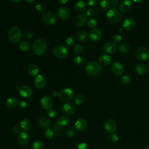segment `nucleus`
Segmentation results:
<instances>
[{
    "label": "nucleus",
    "mask_w": 149,
    "mask_h": 149,
    "mask_svg": "<svg viewBox=\"0 0 149 149\" xmlns=\"http://www.w3.org/2000/svg\"><path fill=\"white\" fill-rule=\"evenodd\" d=\"M86 72L90 76H98L102 72V67L97 62H90L86 66Z\"/></svg>",
    "instance_id": "1"
},
{
    "label": "nucleus",
    "mask_w": 149,
    "mask_h": 149,
    "mask_svg": "<svg viewBox=\"0 0 149 149\" xmlns=\"http://www.w3.org/2000/svg\"><path fill=\"white\" fill-rule=\"evenodd\" d=\"M32 49L36 55H41L45 53L47 49V43L42 38H38L34 41L32 46Z\"/></svg>",
    "instance_id": "2"
},
{
    "label": "nucleus",
    "mask_w": 149,
    "mask_h": 149,
    "mask_svg": "<svg viewBox=\"0 0 149 149\" xmlns=\"http://www.w3.org/2000/svg\"><path fill=\"white\" fill-rule=\"evenodd\" d=\"M122 18V15L117 9H109L106 13V19L111 23L117 24Z\"/></svg>",
    "instance_id": "3"
},
{
    "label": "nucleus",
    "mask_w": 149,
    "mask_h": 149,
    "mask_svg": "<svg viewBox=\"0 0 149 149\" xmlns=\"http://www.w3.org/2000/svg\"><path fill=\"white\" fill-rule=\"evenodd\" d=\"M8 38L10 42L17 43L22 38V31L17 26L12 27L8 32Z\"/></svg>",
    "instance_id": "4"
},
{
    "label": "nucleus",
    "mask_w": 149,
    "mask_h": 149,
    "mask_svg": "<svg viewBox=\"0 0 149 149\" xmlns=\"http://www.w3.org/2000/svg\"><path fill=\"white\" fill-rule=\"evenodd\" d=\"M53 53L55 56L60 59L66 58L69 54L68 49L64 45H58L53 49Z\"/></svg>",
    "instance_id": "5"
},
{
    "label": "nucleus",
    "mask_w": 149,
    "mask_h": 149,
    "mask_svg": "<svg viewBox=\"0 0 149 149\" xmlns=\"http://www.w3.org/2000/svg\"><path fill=\"white\" fill-rule=\"evenodd\" d=\"M136 58L141 61H146L149 59V51L144 46L139 47L136 51Z\"/></svg>",
    "instance_id": "6"
},
{
    "label": "nucleus",
    "mask_w": 149,
    "mask_h": 149,
    "mask_svg": "<svg viewBox=\"0 0 149 149\" xmlns=\"http://www.w3.org/2000/svg\"><path fill=\"white\" fill-rule=\"evenodd\" d=\"M74 96V91L70 88H65L59 92V98L63 101L66 102L72 99Z\"/></svg>",
    "instance_id": "7"
},
{
    "label": "nucleus",
    "mask_w": 149,
    "mask_h": 149,
    "mask_svg": "<svg viewBox=\"0 0 149 149\" xmlns=\"http://www.w3.org/2000/svg\"><path fill=\"white\" fill-rule=\"evenodd\" d=\"M41 20L45 24L52 25L56 22V16L52 12H46L42 14Z\"/></svg>",
    "instance_id": "8"
},
{
    "label": "nucleus",
    "mask_w": 149,
    "mask_h": 149,
    "mask_svg": "<svg viewBox=\"0 0 149 149\" xmlns=\"http://www.w3.org/2000/svg\"><path fill=\"white\" fill-rule=\"evenodd\" d=\"M40 104L42 109L45 110H49L51 109L53 105L52 98L49 95H44L41 98Z\"/></svg>",
    "instance_id": "9"
},
{
    "label": "nucleus",
    "mask_w": 149,
    "mask_h": 149,
    "mask_svg": "<svg viewBox=\"0 0 149 149\" xmlns=\"http://www.w3.org/2000/svg\"><path fill=\"white\" fill-rule=\"evenodd\" d=\"M123 28L127 31L133 30L136 26V22L133 17H127L123 22Z\"/></svg>",
    "instance_id": "10"
},
{
    "label": "nucleus",
    "mask_w": 149,
    "mask_h": 149,
    "mask_svg": "<svg viewBox=\"0 0 149 149\" xmlns=\"http://www.w3.org/2000/svg\"><path fill=\"white\" fill-rule=\"evenodd\" d=\"M62 112L65 115H72L76 111V106L75 105L70 102H65L62 107L61 108Z\"/></svg>",
    "instance_id": "11"
},
{
    "label": "nucleus",
    "mask_w": 149,
    "mask_h": 149,
    "mask_svg": "<svg viewBox=\"0 0 149 149\" xmlns=\"http://www.w3.org/2000/svg\"><path fill=\"white\" fill-rule=\"evenodd\" d=\"M117 125L116 122L112 119H107L104 123V129L109 133H113L116 129Z\"/></svg>",
    "instance_id": "12"
},
{
    "label": "nucleus",
    "mask_w": 149,
    "mask_h": 149,
    "mask_svg": "<svg viewBox=\"0 0 149 149\" xmlns=\"http://www.w3.org/2000/svg\"><path fill=\"white\" fill-rule=\"evenodd\" d=\"M56 14L59 19L62 20H66L70 16V11L66 7L60 6L57 9Z\"/></svg>",
    "instance_id": "13"
},
{
    "label": "nucleus",
    "mask_w": 149,
    "mask_h": 149,
    "mask_svg": "<svg viewBox=\"0 0 149 149\" xmlns=\"http://www.w3.org/2000/svg\"><path fill=\"white\" fill-rule=\"evenodd\" d=\"M102 36V32L100 29L94 28L91 30L89 33V38L92 42H97L99 41Z\"/></svg>",
    "instance_id": "14"
},
{
    "label": "nucleus",
    "mask_w": 149,
    "mask_h": 149,
    "mask_svg": "<svg viewBox=\"0 0 149 149\" xmlns=\"http://www.w3.org/2000/svg\"><path fill=\"white\" fill-rule=\"evenodd\" d=\"M111 69L112 72L117 76H119L123 74L125 72V68L123 65L119 62H114L112 63Z\"/></svg>",
    "instance_id": "15"
},
{
    "label": "nucleus",
    "mask_w": 149,
    "mask_h": 149,
    "mask_svg": "<svg viewBox=\"0 0 149 149\" xmlns=\"http://www.w3.org/2000/svg\"><path fill=\"white\" fill-rule=\"evenodd\" d=\"M34 86L38 89H42L45 87L46 84L45 78L41 74L37 75L34 80Z\"/></svg>",
    "instance_id": "16"
},
{
    "label": "nucleus",
    "mask_w": 149,
    "mask_h": 149,
    "mask_svg": "<svg viewBox=\"0 0 149 149\" xmlns=\"http://www.w3.org/2000/svg\"><path fill=\"white\" fill-rule=\"evenodd\" d=\"M19 95L25 98H30L33 95V90L31 87L28 86H23L20 87Z\"/></svg>",
    "instance_id": "17"
},
{
    "label": "nucleus",
    "mask_w": 149,
    "mask_h": 149,
    "mask_svg": "<svg viewBox=\"0 0 149 149\" xmlns=\"http://www.w3.org/2000/svg\"><path fill=\"white\" fill-rule=\"evenodd\" d=\"M103 51L107 54H113L116 51L117 47L115 43L113 42H106L102 47Z\"/></svg>",
    "instance_id": "18"
},
{
    "label": "nucleus",
    "mask_w": 149,
    "mask_h": 149,
    "mask_svg": "<svg viewBox=\"0 0 149 149\" xmlns=\"http://www.w3.org/2000/svg\"><path fill=\"white\" fill-rule=\"evenodd\" d=\"M29 135L25 132H20L17 136V142L21 146H26L29 142Z\"/></svg>",
    "instance_id": "19"
},
{
    "label": "nucleus",
    "mask_w": 149,
    "mask_h": 149,
    "mask_svg": "<svg viewBox=\"0 0 149 149\" xmlns=\"http://www.w3.org/2000/svg\"><path fill=\"white\" fill-rule=\"evenodd\" d=\"M133 6V3L129 0H124L120 2L119 3V9L123 12H129Z\"/></svg>",
    "instance_id": "20"
},
{
    "label": "nucleus",
    "mask_w": 149,
    "mask_h": 149,
    "mask_svg": "<svg viewBox=\"0 0 149 149\" xmlns=\"http://www.w3.org/2000/svg\"><path fill=\"white\" fill-rule=\"evenodd\" d=\"M87 16L85 14L81 13L77 15L74 20V24L77 27H81L85 24L87 22Z\"/></svg>",
    "instance_id": "21"
},
{
    "label": "nucleus",
    "mask_w": 149,
    "mask_h": 149,
    "mask_svg": "<svg viewBox=\"0 0 149 149\" xmlns=\"http://www.w3.org/2000/svg\"><path fill=\"white\" fill-rule=\"evenodd\" d=\"M74 126L79 131H83L85 130L87 126V121L84 118H79L76 121Z\"/></svg>",
    "instance_id": "22"
},
{
    "label": "nucleus",
    "mask_w": 149,
    "mask_h": 149,
    "mask_svg": "<svg viewBox=\"0 0 149 149\" xmlns=\"http://www.w3.org/2000/svg\"><path fill=\"white\" fill-rule=\"evenodd\" d=\"M137 73L140 76H144L147 73V66L141 63L137 64L135 68Z\"/></svg>",
    "instance_id": "23"
},
{
    "label": "nucleus",
    "mask_w": 149,
    "mask_h": 149,
    "mask_svg": "<svg viewBox=\"0 0 149 149\" xmlns=\"http://www.w3.org/2000/svg\"><path fill=\"white\" fill-rule=\"evenodd\" d=\"M38 125L44 129H47L50 125V120L46 117H40L38 120Z\"/></svg>",
    "instance_id": "24"
},
{
    "label": "nucleus",
    "mask_w": 149,
    "mask_h": 149,
    "mask_svg": "<svg viewBox=\"0 0 149 149\" xmlns=\"http://www.w3.org/2000/svg\"><path fill=\"white\" fill-rule=\"evenodd\" d=\"M100 62L103 65H108L112 62V58L107 54H102L99 57Z\"/></svg>",
    "instance_id": "25"
},
{
    "label": "nucleus",
    "mask_w": 149,
    "mask_h": 149,
    "mask_svg": "<svg viewBox=\"0 0 149 149\" xmlns=\"http://www.w3.org/2000/svg\"><path fill=\"white\" fill-rule=\"evenodd\" d=\"M69 118L66 115L61 116L56 121V125L58 126H65L69 122Z\"/></svg>",
    "instance_id": "26"
},
{
    "label": "nucleus",
    "mask_w": 149,
    "mask_h": 149,
    "mask_svg": "<svg viewBox=\"0 0 149 149\" xmlns=\"http://www.w3.org/2000/svg\"><path fill=\"white\" fill-rule=\"evenodd\" d=\"M27 71L30 75L36 76L39 72V68L37 65L34 63H31L29 66Z\"/></svg>",
    "instance_id": "27"
},
{
    "label": "nucleus",
    "mask_w": 149,
    "mask_h": 149,
    "mask_svg": "<svg viewBox=\"0 0 149 149\" xmlns=\"http://www.w3.org/2000/svg\"><path fill=\"white\" fill-rule=\"evenodd\" d=\"M20 128L23 131H27L29 130L31 127V122L28 119H24L20 122Z\"/></svg>",
    "instance_id": "28"
},
{
    "label": "nucleus",
    "mask_w": 149,
    "mask_h": 149,
    "mask_svg": "<svg viewBox=\"0 0 149 149\" xmlns=\"http://www.w3.org/2000/svg\"><path fill=\"white\" fill-rule=\"evenodd\" d=\"M74 8L77 11L82 12H84L86 9L87 5H86V3L84 1H79L76 2Z\"/></svg>",
    "instance_id": "29"
},
{
    "label": "nucleus",
    "mask_w": 149,
    "mask_h": 149,
    "mask_svg": "<svg viewBox=\"0 0 149 149\" xmlns=\"http://www.w3.org/2000/svg\"><path fill=\"white\" fill-rule=\"evenodd\" d=\"M18 101L14 97L9 98L6 101V106L8 108H14L17 105H18Z\"/></svg>",
    "instance_id": "30"
},
{
    "label": "nucleus",
    "mask_w": 149,
    "mask_h": 149,
    "mask_svg": "<svg viewBox=\"0 0 149 149\" xmlns=\"http://www.w3.org/2000/svg\"><path fill=\"white\" fill-rule=\"evenodd\" d=\"M19 48L22 52H27L30 48V44L27 41H23L19 43Z\"/></svg>",
    "instance_id": "31"
},
{
    "label": "nucleus",
    "mask_w": 149,
    "mask_h": 149,
    "mask_svg": "<svg viewBox=\"0 0 149 149\" xmlns=\"http://www.w3.org/2000/svg\"><path fill=\"white\" fill-rule=\"evenodd\" d=\"M77 39L81 42H85L87 38V33L84 30H80L76 34Z\"/></svg>",
    "instance_id": "32"
},
{
    "label": "nucleus",
    "mask_w": 149,
    "mask_h": 149,
    "mask_svg": "<svg viewBox=\"0 0 149 149\" xmlns=\"http://www.w3.org/2000/svg\"><path fill=\"white\" fill-rule=\"evenodd\" d=\"M119 49L120 52L126 54L128 53L130 51V48L127 44L125 42H121L119 45Z\"/></svg>",
    "instance_id": "33"
},
{
    "label": "nucleus",
    "mask_w": 149,
    "mask_h": 149,
    "mask_svg": "<svg viewBox=\"0 0 149 149\" xmlns=\"http://www.w3.org/2000/svg\"><path fill=\"white\" fill-rule=\"evenodd\" d=\"M31 149H44V144L41 141H36L33 143Z\"/></svg>",
    "instance_id": "34"
},
{
    "label": "nucleus",
    "mask_w": 149,
    "mask_h": 149,
    "mask_svg": "<svg viewBox=\"0 0 149 149\" xmlns=\"http://www.w3.org/2000/svg\"><path fill=\"white\" fill-rule=\"evenodd\" d=\"M99 3L101 8L103 10H108L111 5V2L108 0H101Z\"/></svg>",
    "instance_id": "35"
},
{
    "label": "nucleus",
    "mask_w": 149,
    "mask_h": 149,
    "mask_svg": "<svg viewBox=\"0 0 149 149\" xmlns=\"http://www.w3.org/2000/svg\"><path fill=\"white\" fill-rule=\"evenodd\" d=\"M54 131L51 128H47L44 131V136L48 139H51L54 137Z\"/></svg>",
    "instance_id": "36"
},
{
    "label": "nucleus",
    "mask_w": 149,
    "mask_h": 149,
    "mask_svg": "<svg viewBox=\"0 0 149 149\" xmlns=\"http://www.w3.org/2000/svg\"><path fill=\"white\" fill-rule=\"evenodd\" d=\"M87 24L88 26L90 27V28L94 29L96 27L97 24V22L94 18L91 17V18H90L87 20Z\"/></svg>",
    "instance_id": "37"
},
{
    "label": "nucleus",
    "mask_w": 149,
    "mask_h": 149,
    "mask_svg": "<svg viewBox=\"0 0 149 149\" xmlns=\"http://www.w3.org/2000/svg\"><path fill=\"white\" fill-rule=\"evenodd\" d=\"M45 9H46V7H45V5L42 3H38L36 6V10L40 13H44L45 10Z\"/></svg>",
    "instance_id": "38"
},
{
    "label": "nucleus",
    "mask_w": 149,
    "mask_h": 149,
    "mask_svg": "<svg viewBox=\"0 0 149 149\" xmlns=\"http://www.w3.org/2000/svg\"><path fill=\"white\" fill-rule=\"evenodd\" d=\"M84 97L81 95V94H78L75 97V99H74V101H75V103L77 104V105H81L82 104L84 101Z\"/></svg>",
    "instance_id": "39"
},
{
    "label": "nucleus",
    "mask_w": 149,
    "mask_h": 149,
    "mask_svg": "<svg viewBox=\"0 0 149 149\" xmlns=\"http://www.w3.org/2000/svg\"><path fill=\"white\" fill-rule=\"evenodd\" d=\"M130 81V77L129 75H124L120 79V83L123 85H127Z\"/></svg>",
    "instance_id": "40"
},
{
    "label": "nucleus",
    "mask_w": 149,
    "mask_h": 149,
    "mask_svg": "<svg viewBox=\"0 0 149 149\" xmlns=\"http://www.w3.org/2000/svg\"><path fill=\"white\" fill-rule=\"evenodd\" d=\"M73 51L75 54H79L83 52V48L80 44H76L73 47Z\"/></svg>",
    "instance_id": "41"
},
{
    "label": "nucleus",
    "mask_w": 149,
    "mask_h": 149,
    "mask_svg": "<svg viewBox=\"0 0 149 149\" xmlns=\"http://www.w3.org/2000/svg\"><path fill=\"white\" fill-rule=\"evenodd\" d=\"M47 115L49 117L51 118H55L57 115V111L55 109H50L48 111V112H47Z\"/></svg>",
    "instance_id": "42"
},
{
    "label": "nucleus",
    "mask_w": 149,
    "mask_h": 149,
    "mask_svg": "<svg viewBox=\"0 0 149 149\" xmlns=\"http://www.w3.org/2000/svg\"><path fill=\"white\" fill-rule=\"evenodd\" d=\"M74 42V38L73 36H69V37H67L65 40L66 44L69 46H71V45H73Z\"/></svg>",
    "instance_id": "43"
},
{
    "label": "nucleus",
    "mask_w": 149,
    "mask_h": 149,
    "mask_svg": "<svg viewBox=\"0 0 149 149\" xmlns=\"http://www.w3.org/2000/svg\"><path fill=\"white\" fill-rule=\"evenodd\" d=\"M74 63L77 65H81L83 62V59L81 56H76L73 59Z\"/></svg>",
    "instance_id": "44"
},
{
    "label": "nucleus",
    "mask_w": 149,
    "mask_h": 149,
    "mask_svg": "<svg viewBox=\"0 0 149 149\" xmlns=\"http://www.w3.org/2000/svg\"><path fill=\"white\" fill-rule=\"evenodd\" d=\"M109 140L111 142L115 143L118 140V136L116 134H115L114 133H111L109 136Z\"/></svg>",
    "instance_id": "45"
},
{
    "label": "nucleus",
    "mask_w": 149,
    "mask_h": 149,
    "mask_svg": "<svg viewBox=\"0 0 149 149\" xmlns=\"http://www.w3.org/2000/svg\"><path fill=\"white\" fill-rule=\"evenodd\" d=\"M122 40V36L119 34H115L113 37V41L114 43H119Z\"/></svg>",
    "instance_id": "46"
},
{
    "label": "nucleus",
    "mask_w": 149,
    "mask_h": 149,
    "mask_svg": "<svg viewBox=\"0 0 149 149\" xmlns=\"http://www.w3.org/2000/svg\"><path fill=\"white\" fill-rule=\"evenodd\" d=\"M85 15L87 17H91L95 15V10L92 8H90V9H88L86 10V12Z\"/></svg>",
    "instance_id": "47"
},
{
    "label": "nucleus",
    "mask_w": 149,
    "mask_h": 149,
    "mask_svg": "<svg viewBox=\"0 0 149 149\" xmlns=\"http://www.w3.org/2000/svg\"><path fill=\"white\" fill-rule=\"evenodd\" d=\"M74 134H75V132H74V129H73V128H72V127L69 128V129L67 130V131H66V134H67V136H68L70 137H73L74 135Z\"/></svg>",
    "instance_id": "48"
},
{
    "label": "nucleus",
    "mask_w": 149,
    "mask_h": 149,
    "mask_svg": "<svg viewBox=\"0 0 149 149\" xmlns=\"http://www.w3.org/2000/svg\"><path fill=\"white\" fill-rule=\"evenodd\" d=\"M18 107H19V108L20 109H24L27 107V103L26 102H25L24 101H20L19 102H18Z\"/></svg>",
    "instance_id": "49"
},
{
    "label": "nucleus",
    "mask_w": 149,
    "mask_h": 149,
    "mask_svg": "<svg viewBox=\"0 0 149 149\" xmlns=\"http://www.w3.org/2000/svg\"><path fill=\"white\" fill-rule=\"evenodd\" d=\"M20 127L18 126H14L12 127V132H13V133L15 134H19L20 133Z\"/></svg>",
    "instance_id": "50"
},
{
    "label": "nucleus",
    "mask_w": 149,
    "mask_h": 149,
    "mask_svg": "<svg viewBox=\"0 0 149 149\" xmlns=\"http://www.w3.org/2000/svg\"><path fill=\"white\" fill-rule=\"evenodd\" d=\"M111 4L112 7V9H116L118 5H119V2L117 0H113L111 1Z\"/></svg>",
    "instance_id": "51"
},
{
    "label": "nucleus",
    "mask_w": 149,
    "mask_h": 149,
    "mask_svg": "<svg viewBox=\"0 0 149 149\" xmlns=\"http://www.w3.org/2000/svg\"><path fill=\"white\" fill-rule=\"evenodd\" d=\"M97 0H88L87 1V3L88 4L90 5V6H95L97 4Z\"/></svg>",
    "instance_id": "52"
},
{
    "label": "nucleus",
    "mask_w": 149,
    "mask_h": 149,
    "mask_svg": "<svg viewBox=\"0 0 149 149\" xmlns=\"http://www.w3.org/2000/svg\"><path fill=\"white\" fill-rule=\"evenodd\" d=\"M33 36V34L30 31H28L27 32L26 34H25V37L27 38H31Z\"/></svg>",
    "instance_id": "53"
},
{
    "label": "nucleus",
    "mask_w": 149,
    "mask_h": 149,
    "mask_svg": "<svg viewBox=\"0 0 149 149\" xmlns=\"http://www.w3.org/2000/svg\"><path fill=\"white\" fill-rule=\"evenodd\" d=\"M59 93H58V91H57L56 90H55L52 92V95L55 97H56L59 96Z\"/></svg>",
    "instance_id": "54"
},
{
    "label": "nucleus",
    "mask_w": 149,
    "mask_h": 149,
    "mask_svg": "<svg viewBox=\"0 0 149 149\" xmlns=\"http://www.w3.org/2000/svg\"><path fill=\"white\" fill-rule=\"evenodd\" d=\"M58 2L61 4H65L68 2V0H58Z\"/></svg>",
    "instance_id": "55"
},
{
    "label": "nucleus",
    "mask_w": 149,
    "mask_h": 149,
    "mask_svg": "<svg viewBox=\"0 0 149 149\" xmlns=\"http://www.w3.org/2000/svg\"><path fill=\"white\" fill-rule=\"evenodd\" d=\"M123 31H124V29L123 27H119L118 30V31L119 33H122L123 32Z\"/></svg>",
    "instance_id": "56"
},
{
    "label": "nucleus",
    "mask_w": 149,
    "mask_h": 149,
    "mask_svg": "<svg viewBox=\"0 0 149 149\" xmlns=\"http://www.w3.org/2000/svg\"><path fill=\"white\" fill-rule=\"evenodd\" d=\"M25 1H26V2H28V3H32V2H34L35 1H34V0H30V1L26 0Z\"/></svg>",
    "instance_id": "57"
},
{
    "label": "nucleus",
    "mask_w": 149,
    "mask_h": 149,
    "mask_svg": "<svg viewBox=\"0 0 149 149\" xmlns=\"http://www.w3.org/2000/svg\"><path fill=\"white\" fill-rule=\"evenodd\" d=\"M20 87H19V86H16V90H20Z\"/></svg>",
    "instance_id": "58"
},
{
    "label": "nucleus",
    "mask_w": 149,
    "mask_h": 149,
    "mask_svg": "<svg viewBox=\"0 0 149 149\" xmlns=\"http://www.w3.org/2000/svg\"><path fill=\"white\" fill-rule=\"evenodd\" d=\"M144 149H149V144H147V145L145 147Z\"/></svg>",
    "instance_id": "59"
},
{
    "label": "nucleus",
    "mask_w": 149,
    "mask_h": 149,
    "mask_svg": "<svg viewBox=\"0 0 149 149\" xmlns=\"http://www.w3.org/2000/svg\"><path fill=\"white\" fill-rule=\"evenodd\" d=\"M10 1L13 2H20L21 1Z\"/></svg>",
    "instance_id": "60"
},
{
    "label": "nucleus",
    "mask_w": 149,
    "mask_h": 149,
    "mask_svg": "<svg viewBox=\"0 0 149 149\" xmlns=\"http://www.w3.org/2000/svg\"><path fill=\"white\" fill-rule=\"evenodd\" d=\"M143 0H141V1H134V2H143Z\"/></svg>",
    "instance_id": "61"
}]
</instances>
